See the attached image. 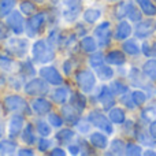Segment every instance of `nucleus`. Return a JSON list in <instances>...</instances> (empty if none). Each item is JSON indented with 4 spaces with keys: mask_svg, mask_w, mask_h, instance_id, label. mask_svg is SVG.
<instances>
[{
    "mask_svg": "<svg viewBox=\"0 0 156 156\" xmlns=\"http://www.w3.org/2000/svg\"><path fill=\"white\" fill-rule=\"evenodd\" d=\"M32 55L34 62L37 63H49L55 58V52L52 47L44 40H38L37 43H34L32 48Z\"/></svg>",
    "mask_w": 156,
    "mask_h": 156,
    "instance_id": "obj_1",
    "label": "nucleus"
},
{
    "mask_svg": "<svg viewBox=\"0 0 156 156\" xmlns=\"http://www.w3.org/2000/svg\"><path fill=\"white\" fill-rule=\"evenodd\" d=\"M88 122H90L93 126L99 127L100 130H103V132L107 133V134H111V133L114 132L112 126H111L110 118H107L105 115H103L100 111H92V112H89Z\"/></svg>",
    "mask_w": 156,
    "mask_h": 156,
    "instance_id": "obj_2",
    "label": "nucleus"
},
{
    "mask_svg": "<svg viewBox=\"0 0 156 156\" xmlns=\"http://www.w3.org/2000/svg\"><path fill=\"white\" fill-rule=\"evenodd\" d=\"M25 92H26V94H30V96H41V94H45L48 92V83L44 78L43 80L41 78H34V80L29 81L25 85Z\"/></svg>",
    "mask_w": 156,
    "mask_h": 156,
    "instance_id": "obj_3",
    "label": "nucleus"
},
{
    "mask_svg": "<svg viewBox=\"0 0 156 156\" xmlns=\"http://www.w3.org/2000/svg\"><path fill=\"white\" fill-rule=\"evenodd\" d=\"M77 82L85 93H89L96 83V78L89 70H82L77 74Z\"/></svg>",
    "mask_w": 156,
    "mask_h": 156,
    "instance_id": "obj_4",
    "label": "nucleus"
},
{
    "mask_svg": "<svg viewBox=\"0 0 156 156\" xmlns=\"http://www.w3.org/2000/svg\"><path fill=\"white\" fill-rule=\"evenodd\" d=\"M7 49L12 55L18 58H22L26 55L27 51V40H22V38H10L7 41Z\"/></svg>",
    "mask_w": 156,
    "mask_h": 156,
    "instance_id": "obj_5",
    "label": "nucleus"
},
{
    "mask_svg": "<svg viewBox=\"0 0 156 156\" xmlns=\"http://www.w3.org/2000/svg\"><path fill=\"white\" fill-rule=\"evenodd\" d=\"M81 12L80 0H66V8L63 11V18L66 22H74Z\"/></svg>",
    "mask_w": 156,
    "mask_h": 156,
    "instance_id": "obj_6",
    "label": "nucleus"
},
{
    "mask_svg": "<svg viewBox=\"0 0 156 156\" xmlns=\"http://www.w3.org/2000/svg\"><path fill=\"white\" fill-rule=\"evenodd\" d=\"M156 30V22L154 19H145V21L140 22L136 27V36L138 38H148L149 36H152Z\"/></svg>",
    "mask_w": 156,
    "mask_h": 156,
    "instance_id": "obj_7",
    "label": "nucleus"
},
{
    "mask_svg": "<svg viewBox=\"0 0 156 156\" xmlns=\"http://www.w3.org/2000/svg\"><path fill=\"white\" fill-rule=\"evenodd\" d=\"M40 76L44 78L48 83H52V85H62L63 83V77L60 76V73L52 66H47V67H43L40 70Z\"/></svg>",
    "mask_w": 156,
    "mask_h": 156,
    "instance_id": "obj_8",
    "label": "nucleus"
},
{
    "mask_svg": "<svg viewBox=\"0 0 156 156\" xmlns=\"http://www.w3.org/2000/svg\"><path fill=\"white\" fill-rule=\"evenodd\" d=\"M4 107L8 111H27V104L23 100V97L12 94L7 96L4 99Z\"/></svg>",
    "mask_w": 156,
    "mask_h": 156,
    "instance_id": "obj_9",
    "label": "nucleus"
},
{
    "mask_svg": "<svg viewBox=\"0 0 156 156\" xmlns=\"http://www.w3.org/2000/svg\"><path fill=\"white\" fill-rule=\"evenodd\" d=\"M45 14L44 12H38V14H34L32 18L29 19V23H27V33H29L30 37H34L40 29L43 27L44 22H45Z\"/></svg>",
    "mask_w": 156,
    "mask_h": 156,
    "instance_id": "obj_10",
    "label": "nucleus"
},
{
    "mask_svg": "<svg viewBox=\"0 0 156 156\" xmlns=\"http://www.w3.org/2000/svg\"><path fill=\"white\" fill-rule=\"evenodd\" d=\"M7 23L15 34H21L23 32V18H22L21 12H18V11H11L8 14Z\"/></svg>",
    "mask_w": 156,
    "mask_h": 156,
    "instance_id": "obj_11",
    "label": "nucleus"
},
{
    "mask_svg": "<svg viewBox=\"0 0 156 156\" xmlns=\"http://www.w3.org/2000/svg\"><path fill=\"white\" fill-rule=\"evenodd\" d=\"M110 29H111L110 22H103L94 29V36L99 38L100 47H105L108 44V41H110V36H111Z\"/></svg>",
    "mask_w": 156,
    "mask_h": 156,
    "instance_id": "obj_12",
    "label": "nucleus"
},
{
    "mask_svg": "<svg viewBox=\"0 0 156 156\" xmlns=\"http://www.w3.org/2000/svg\"><path fill=\"white\" fill-rule=\"evenodd\" d=\"M22 126H23V118L21 115L12 116L10 119V123H8V134H10V137H16L21 133Z\"/></svg>",
    "mask_w": 156,
    "mask_h": 156,
    "instance_id": "obj_13",
    "label": "nucleus"
},
{
    "mask_svg": "<svg viewBox=\"0 0 156 156\" xmlns=\"http://www.w3.org/2000/svg\"><path fill=\"white\" fill-rule=\"evenodd\" d=\"M32 108L38 115H45V114H48L49 111H51L52 105H51V103L45 99H36V100H33V103H32Z\"/></svg>",
    "mask_w": 156,
    "mask_h": 156,
    "instance_id": "obj_14",
    "label": "nucleus"
},
{
    "mask_svg": "<svg viewBox=\"0 0 156 156\" xmlns=\"http://www.w3.org/2000/svg\"><path fill=\"white\" fill-rule=\"evenodd\" d=\"M70 105L77 111L78 114H81L86 107V99L83 94L81 93H74L71 96V100H70Z\"/></svg>",
    "mask_w": 156,
    "mask_h": 156,
    "instance_id": "obj_15",
    "label": "nucleus"
},
{
    "mask_svg": "<svg viewBox=\"0 0 156 156\" xmlns=\"http://www.w3.org/2000/svg\"><path fill=\"white\" fill-rule=\"evenodd\" d=\"M90 143L93 144L96 148H100V149H104V148H107V145H108V138H107V136L105 134H101L100 132H97V133H92L90 134Z\"/></svg>",
    "mask_w": 156,
    "mask_h": 156,
    "instance_id": "obj_16",
    "label": "nucleus"
},
{
    "mask_svg": "<svg viewBox=\"0 0 156 156\" xmlns=\"http://www.w3.org/2000/svg\"><path fill=\"white\" fill-rule=\"evenodd\" d=\"M105 62H107L108 65L121 66V65H123V63L126 62V58H125V55L122 54L121 51H112V52H110V54L105 56Z\"/></svg>",
    "mask_w": 156,
    "mask_h": 156,
    "instance_id": "obj_17",
    "label": "nucleus"
},
{
    "mask_svg": "<svg viewBox=\"0 0 156 156\" xmlns=\"http://www.w3.org/2000/svg\"><path fill=\"white\" fill-rule=\"evenodd\" d=\"M130 33H132V26L126 21H122L118 25V27H116L115 37H116V40H126L130 36Z\"/></svg>",
    "mask_w": 156,
    "mask_h": 156,
    "instance_id": "obj_18",
    "label": "nucleus"
},
{
    "mask_svg": "<svg viewBox=\"0 0 156 156\" xmlns=\"http://www.w3.org/2000/svg\"><path fill=\"white\" fill-rule=\"evenodd\" d=\"M63 114H65V118H66V122L70 125H76L80 122V116H78V112L74 110L71 105H67V107H63Z\"/></svg>",
    "mask_w": 156,
    "mask_h": 156,
    "instance_id": "obj_19",
    "label": "nucleus"
},
{
    "mask_svg": "<svg viewBox=\"0 0 156 156\" xmlns=\"http://www.w3.org/2000/svg\"><path fill=\"white\" fill-rule=\"evenodd\" d=\"M137 3L141 7V11H143L145 15H149V16L156 15V7L151 0H137Z\"/></svg>",
    "mask_w": 156,
    "mask_h": 156,
    "instance_id": "obj_20",
    "label": "nucleus"
},
{
    "mask_svg": "<svg viewBox=\"0 0 156 156\" xmlns=\"http://www.w3.org/2000/svg\"><path fill=\"white\" fill-rule=\"evenodd\" d=\"M69 97V88H58L56 90L52 93V100L58 104H63L66 103Z\"/></svg>",
    "mask_w": 156,
    "mask_h": 156,
    "instance_id": "obj_21",
    "label": "nucleus"
},
{
    "mask_svg": "<svg viewBox=\"0 0 156 156\" xmlns=\"http://www.w3.org/2000/svg\"><path fill=\"white\" fill-rule=\"evenodd\" d=\"M99 100L103 103L104 107H108V105H112L114 104V99H112V92L107 88V86H103L101 88V92L99 94Z\"/></svg>",
    "mask_w": 156,
    "mask_h": 156,
    "instance_id": "obj_22",
    "label": "nucleus"
},
{
    "mask_svg": "<svg viewBox=\"0 0 156 156\" xmlns=\"http://www.w3.org/2000/svg\"><path fill=\"white\" fill-rule=\"evenodd\" d=\"M143 73L147 77H149L152 81H156V59H151L144 65Z\"/></svg>",
    "mask_w": 156,
    "mask_h": 156,
    "instance_id": "obj_23",
    "label": "nucleus"
},
{
    "mask_svg": "<svg viewBox=\"0 0 156 156\" xmlns=\"http://www.w3.org/2000/svg\"><path fill=\"white\" fill-rule=\"evenodd\" d=\"M108 118H110V121L114 122V123L121 125L125 122V112L121 108H112V110H110V112H108Z\"/></svg>",
    "mask_w": 156,
    "mask_h": 156,
    "instance_id": "obj_24",
    "label": "nucleus"
},
{
    "mask_svg": "<svg viewBox=\"0 0 156 156\" xmlns=\"http://www.w3.org/2000/svg\"><path fill=\"white\" fill-rule=\"evenodd\" d=\"M81 47H82V49L85 52H88V54H92V52H94L97 49V44L93 37H83L82 40H81Z\"/></svg>",
    "mask_w": 156,
    "mask_h": 156,
    "instance_id": "obj_25",
    "label": "nucleus"
},
{
    "mask_svg": "<svg viewBox=\"0 0 156 156\" xmlns=\"http://www.w3.org/2000/svg\"><path fill=\"white\" fill-rule=\"evenodd\" d=\"M132 5H133V3L132 2H125V3H121V4L118 5V7L115 8V16L118 19H122V18H125V16L129 14V11H130V8H132Z\"/></svg>",
    "mask_w": 156,
    "mask_h": 156,
    "instance_id": "obj_26",
    "label": "nucleus"
},
{
    "mask_svg": "<svg viewBox=\"0 0 156 156\" xmlns=\"http://www.w3.org/2000/svg\"><path fill=\"white\" fill-rule=\"evenodd\" d=\"M96 71H97V77L100 78V80L103 81H107V80H111L114 76V70L111 67H108V66H99V67H96Z\"/></svg>",
    "mask_w": 156,
    "mask_h": 156,
    "instance_id": "obj_27",
    "label": "nucleus"
},
{
    "mask_svg": "<svg viewBox=\"0 0 156 156\" xmlns=\"http://www.w3.org/2000/svg\"><path fill=\"white\" fill-rule=\"evenodd\" d=\"M15 149H16V144L14 141L3 140L0 143V154H3V155H11L15 152Z\"/></svg>",
    "mask_w": 156,
    "mask_h": 156,
    "instance_id": "obj_28",
    "label": "nucleus"
},
{
    "mask_svg": "<svg viewBox=\"0 0 156 156\" xmlns=\"http://www.w3.org/2000/svg\"><path fill=\"white\" fill-rule=\"evenodd\" d=\"M100 15H101L100 10L89 8V10H86L85 12H83V19H85V22H88V23H94V22L100 18Z\"/></svg>",
    "mask_w": 156,
    "mask_h": 156,
    "instance_id": "obj_29",
    "label": "nucleus"
},
{
    "mask_svg": "<svg viewBox=\"0 0 156 156\" xmlns=\"http://www.w3.org/2000/svg\"><path fill=\"white\" fill-rule=\"evenodd\" d=\"M15 0H0V16H5L12 11Z\"/></svg>",
    "mask_w": 156,
    "mask_h": 156,
    "instance_id": "obj_30",
    "label": "nucleus"
},
{
    "mask_svg": "<svg viewBox=\"0 0 156 156\" xmlns=\"http://www.w3.org/2000/svg\"><path fill=\"white\" fill-rule=\"evenodd\" d=\"M123 51L126 52V54L136 56V55L140 54V47L137 45V43H136V41L130 40V41H126V43L123 44Z\"/></svg>",
    "mask_w": 156,
    "mask_h": 156,
    "instance_id": "obj_31",
    "label": "nucleus"
},
{
    "mask_svg": "<svg viewBox=\"0 0 156 156\" xmlns=\"http://www.w3.org/2000/svg\"><path fill=\"white\" fill-rule=\"evenodd\" d=\"M74 138V132L71 129H63L56 133V140L60 143H67Z\"/></svg>",
    "mask_w": 156,
    "mask_h": 156,
    "instance_id": "obj_32",
    "label": "nucleus"
},
{
    "mask_svg": "<svg viewBox=\"0 0 156 156\" xmlns=\"http://www.w3.org/2000/svg\"><path fill=\"white\" fill-rule=\"evenodd\" d=\"M22 140H23L26 144H29V145L30 144H34L36 137H34V134H33L32 125H27V126L23 129V132H22Z\"/></svg>",
    "mask_w": 156,
    "mask_h": 156,
    "instance_id": "obj_33",
    "label": "nucleus"
},
{
    "mask_svg": "<svg viewBox=\"0 0 156 156\" xmlns=\"http://www.w3.org/2000/svg\"><path fill=\"white\" fill-rule=\"evenodd\" d=\"M143 54L149 58L156 56V43H148V41H145L143 44Z\"/></svg>",
    "mask_w": 156,
    "mask_h": 156,
    "instance_id": "obj_34",
    "label": "nucleus"
},
{
    "mask_svg": "<svg viewBox=\"0 0 156 156\" xmlns=\"http://www.w3.org/2000/svg\"><path fill=\"white\" fill-rule=\"evenodd\" d=\"M110 90L112 92V94H123L127 92V86L123 85V83H121L119 81H115V82L111 83Z\"/></svg>",
    "mask_w": 156,
    "mask_h": 156,
    "instance_id": "obj_35",
    "label": "nucleus"
},
{
    "mask_svg": "<svg viewBox=\"0 0 156 156\" xmlns=\"http://www.w3.org/2000/svg\"><path fill=\"white\" fill-rule=\"evenodd\" d=\"M125 149H126V147H125L122 140H114L112 143H111V154L121 155L125 152Z\"/></svg>",
    "mask_w": 156,
    "mask_h": 156,
    "instance_id": "obj_36",
    "label": "nucleus"
},
{
    "mask_svg": "<svg viewBox=\"0 0 156 156\" xmlns=\"http://www.w3.org/2000/svg\"><path fill=\"white\" fill-rule=\"evenodd\" d=\"M37 130L43 137H47V136H49V133H51V127H49V125L45 121H38L37 122Z\"/></svg>",
    "mask_w": 156,
    "mask_h": 156,
    "instance_id": "obj_37",
    "label": "nucleus"
},
{
    "mask_svg": "<svg viewBox=\"0 0 156 156\" xmlns=\"http://www.w3.org/2000/svg\"><path fill=\"white\" fill-rule=\"evenodd\" d=\"M132 97H133V101H134L136 105L144 104V103H145V100H147L145 93H144V92H141V90H134L132 93Z\"/></svg>",
    "mask_w": 156,
    "mask_h": 156,
    "instance_id": "obj_38",
    "label": "nucleus"
},
{
    "mask_svg": "<svg viewBox=\"0 0 156 156\" xmlns=\"http://www.w3.org/2000/svg\"><path fill=\"white\" fill-rule=\"evenodd\" d=\"M125 152H126L127 155H134V156H137V155H141V147L140 145H137V144H127L126 145V149H125Z\"/></svg>",
    "mask_w": 156,
    "mask_h": 156,
    "instance_id": "obj_39",
    "label": "nucleus"
},
{
    "mask_svg": "<svg viewBox=\"0 0 156 156\" xmlns=\"http://www.w3.org/2000/svg\"><path fill=\"white\" fill-rule=\"evenodd\" d=\"M34 4L30 2H22L21 3V11L25 14V15H32L34 12Z\"/></svg>",
    "mask_w": 156,
    "mask_h": 156,
    "instance_id": "obj_40",
    "label": "nucleus"
},
{
    "mask_svg": "<svg viewBox=\"0 0 156 156\" xmlns=\"http://www.w3.org/2000/svg\"><path fill=\"white\" fill-rule=\"evenodd\" d=\"M89 62H90V65L96 69V67H99V66H101L103 63H104V59H103V55L101 54H94L93 56L89 59Z\"/></svg>",
    "mask_w": 156,
    "mask_h": 156,
    "instance_id": "obj_41",
    "label": "nucleus"
},
{
    "mask_svg": "<svg viewBox=\"0 0 156 156\" xmlns=\"http://www.w3.org/2000/svg\"><path fill=\"white\" fill-rule=\"evenodd\" d=\"M141 116H143V119H145V121H152L156 116V110L155 108H147V110L143 111Z\"/></svg>",
    "mask_w": 156,
    "mask_h": 156,
    "instance_id": "obj_42",
    "label": "nucleus"
},
{
    "mask_svg": "<svg viewBox=\"0 0 156 156\" xmlns=\"http://www.w3.org/2000/svg\"><path fill=\"white\" fill-rule=\"evenodd\" d=\"M49 123L55 127H60L63 125V119L59 115H56V114H51L49 115Z\"/></svg>",
    "mask_w": 156,
    "mask_h": 156,
    "instance_id": "obj_43",
    "label": "nucleus"
},
{
    "mask_svg": "<svg viewBox=\"0 0 156 156\" xmlns=\"http://www.w3.org/2000/svg\"><path fill=\"white\" fill-rule=\"evenodd\" d=\"M11 65H12V62H11L10 58L4 56V55H0V67H2L3 70H10Z\"/></svg>",
    "mask_w": 156,
    "mask_h": 156,
    "instance_id": "obj_44",
    "label": "nucleus"
},
{
    "mask_svg": "<svg viewBox=\"0 0 156 156\" xmlns=\"http://www.w3.org/2000/svg\"><path fill=\"white\" fill-rule=\"evenodd\" d=\"M137 138L143 144H145V145H152V144L155 143V140H148V136H147L145 133H143V132H137Z\"/></svg>",
    "mask_w": 156,
    "mask_h": 156,
    "instance_id": "obj_45",
    "label": "nucleus"
},
{
    "mask_svg": "<svg viewBox=\"0 0 156 156\" xmlns=\"http://www.w3.org/2000/svg\"><path fill=\"white\" fill-rule=\"evenodd\" d=\"M127 15L130 16V19H132V21H140V18H141L140 11H138L134 5H132V8H130V11H129V14H127Z\"/></svg>",
    "mask_w": 156,
    "mask_h": 156,
    "instance_id": "obj_46",
    "label": "nucleus"
},
{
    "mask_svg": "<svg viewBox=\"0 0 156 156\" xmlns=\"http://www.w3.org/2000/svg\"><path fill=\"white\" fill-rule=\"evenodd\" d=\"M121 100H122V103H125V104H126L129 108H134V107H136L134 101H133L132 94H125V93H123V96H122Z\"/></svg>",
    "mask_w": 156,
    "mask_h": 156,
    "instance_id": "obj_47",
    "label": "nucleus"
},
{
    "mask_svg": "<svg viewBox=\"0 0 156 156\" xmlns=\"http://www.w3.org/2000/svg\"><path fill=\"white\" fill-rule=\"evenodd\" d=\"M49 145H51V141L47 140V138H41L40 144H38V149H40L41 152H44V151H47V149L49 148Z\"/></svg>",
    "mask_w": 156,
    "mask_h": 156,
    "instance_id": "obj_48",
    "label": "nucleus"
},
{
    "mask_svg": "<svg viewBox=\"0 0 156 156\" xmlns=\"http://www.w3.org/2000/svg\"><path fill=\"white\" fill-rule=\"evenodd\" d=\"M7 34H8V29L5 27L4 23L0 22V40H4V38L7 37Z\"/></svg>",
    "mask_w": 156,
    "mask_h": 156,
    "instance_id": "obj_49",
    "label": "nucleus"
},
{
    "mask_svg": "<svg viewBox=\"0 0 156 156\" xmlns=\"http://www.w3.org/2000/svg\"><path fill=\"white\" fill-rule=\"evenodd\" d=\"M149 134H151L152 138L156 140V121H152L151 125H149Z\"/></svg>",
    "mask_w": 156,
    "mask_h": 156,
    "instance_id": "obj_50",
    "label": "nucleus"
},
{
    "mask_svg": "<svg viewBox=\"0 0 156 156\" xmlns=\"http://www.w3.org/2000/svg\"><path fill=\"white\" fill-rule=\"evenodd\" d=\"M69 152H70L71 155H78V154H81L80 145H70V147H69Z\"/></svg>",
    "mask_w": 156,
    "mask_h": 156,
    "instance_id": "obj_51",
    "label": "nucleus"
},
{
    "mask_svg": "<svg viewBox=\"0 0 156 156\" xmlns=\"http://www.w3.org/2000/svg\"><path fill=\"white\" fill-rule=\"evenodd\" d=\"M78 125V130L82 133H86L89 132V125L88 123H77Z\"/></svg>",
    "mask_w": 156,
    "mask_h": 156,
    "instance_id": "obj_52",
    "label": "nucleus"
},
{
    "mask_svg": "<svg viewBox=\"0 0 156 156\" xmlns=\"http://www.w3.org/2000/svg\"><path fill=\"white\" fill-rule=\"evenodd\" d=\"M51 155H52V156H65L66 154H65V151H63V149H60V148H55L54 151L51 152Z\"/></svg>",
    "mask_w": 156,
    "mask_h": 156,
    "instance_id": "obj_53",
    "label": "nucleus"
},
{
    "mask_svg": "<svg viewBox=\"0 0 156 156\" xmlns=\"http://www.w3.org/2000/svg\"><path fill=\"white\" fill-rule=\"evenodd\" d=\"M19 155L21 156H32L33 151H30V149H21V151H19Z\"/></svg>",
    "mask_w": 156,
    "mask_h": 156,
    "instance_id": "obj_54",
    "label": "nucleus"
},
{
    "mask_svg": "<svg viewBox=\"0 0 156 156\" xmlns=\"http://www.w3.org/2000/svg\"><path fill=\"white\" fill-rule=\"evenodd\" d=\"M144 155L145 156H155L156 154L155 152H152V151H147V152H144Z\"/></svg>",
    "mask_w": 156,
    "mask_h": 156,
    "instance_id": "obj_55",
    "label": "nucleus"
},
{
    "mask_svg": "<svg viewBox=\"0 0 156 156\" xmlns=\"http://www.w3.org/2000/svg\"><path fill=\"white\" fill-rule=\"evenodd\" d=\"M34 2H38V3H41V2H44V0H34Z\"/></svg>",
    "mask_w": 156,
    "mask_h": 156,
    "instance_id": "obj_56",
    "label": "nucleus"
},
{
    "mask_svg": "<svg viewBox=\"0 0 156 156\" xmlns=\"http://www.w3.org/2000/svg\"><path fill=\"white\" fill-rule=\"evenodd\" d=\"M0 137H2V129H0Z\"/></svg>",
    "mask_w": 156,
    "mask_h": 156,
    "instance_id": "obj_57",
    "label": "nucleus"
},
{
    "mask_svg": "<svg viewBox=\"0 0 156 156\" xmlns=\"http://www.w3.org/2000/svg\"><path fill=\"white\" fill-rule=\"evenodd\" d=\"M110 2H115V0H110Z\"/></svg>",
    "mask_w": 156,
    "mask_h": 156,
    "instance_id": "obj_58",
    "label": "nucleus"
}]
</instances>
